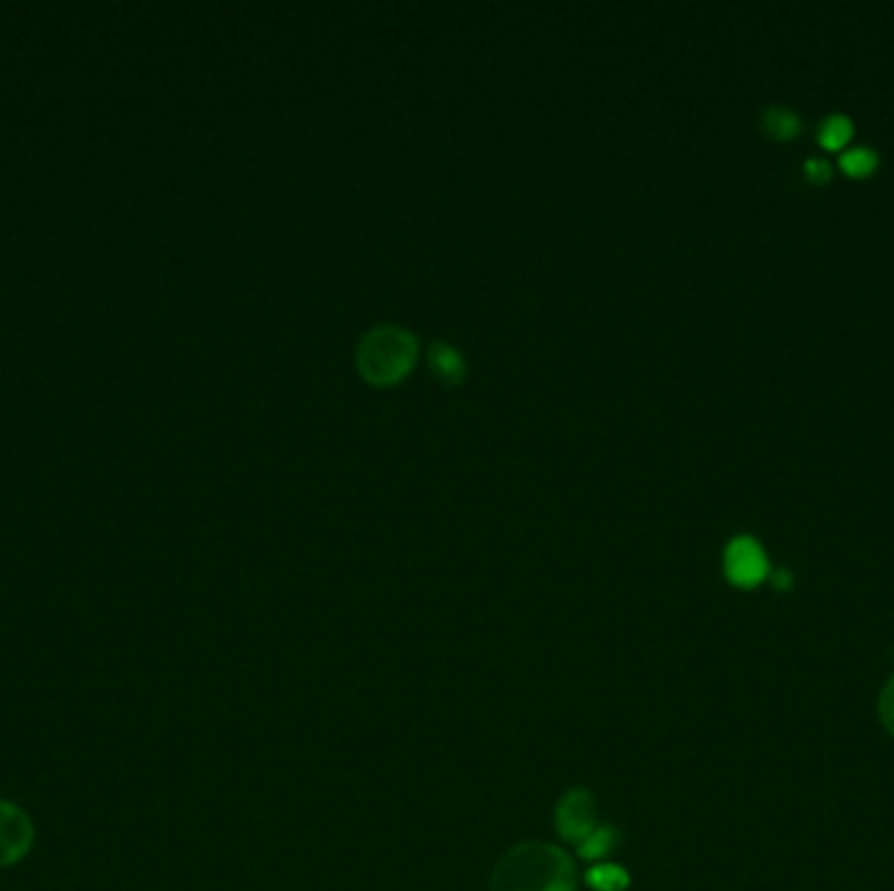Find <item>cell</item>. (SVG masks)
I'll return each mask as SVG.
<instances>
[{
    "label": "cell",
    "mask_w": 894,
    "mask_h": 891,
    "mask_svg": "<svg viewBox=\"0 0 894 891\" xmlns=\"http://www.w3.org/2000/svg\"><path fill=\"white\" fill-rule=\"evenodd\" d=\"M492 891H576V868L557 847L518 844L492 873Z\"/></svg>",
    "instance_id": "obj_1"
},
{
    "label": "cell",
    "mask_w": 894,
    "mask_h": 891,
    "mask_svg": "<svg viewBox=\"0 0 894 891\" xmlns=\"http://www.w3.org/2000/svg\"><path fill=\"white\" fill-rule=\"evenodd\" d=\"M419 345L414 332L400 324H377L361 338L356 348V364L364 379L374 385H393L411 372Z\"/></svg>",
    "instance_id": "obj_2"
},
{
    "label": "cell",
    "mask_w": 894,
    "mask_h": 891,
    "mask_svg": "<svg viewBox=\"0 0 894 891\" xmlns=\"http://www.w3.org/2000/svg\"><path fill=\"white\" fill-rule=\"evenodd\" d=\"M769 557L753 536H735L725 549V575L732 586L756 588L769 578Z\"/></svg>",
    "instance_id": "obj_3"
},
{
    "label": "cell",
    "mask_w": 894,
    "mask_h": 891,
    "mask_svg": "<svg viewBox=\"0 0 894 891\" xmlns=\"http://www.w3.org/2000/svg\"><path fill=\"white\" fill-rule=\"evenodd\" d=\"M32 818L19 805L0 800V868L21 863L32 850Z\"/></svg>",
    "instance_id": "obj_4"
},
{
    "label": "cell",
    "mask_w": 894,
    "mask_h": 891,
    "mask_svg": "<svg viewBox=\"0 0 894 891\" xmlns=\"http://www.w3.org/2000/svg\"><path fill=\"white\" fill-rule=\"evenodd\" d=\"M594 797L586 790H570L555 810V824L560 837L570 844H581L596 829Z\"/></svg>",
    "instance_id": "obj_5"
},
{
    "label": "cell",
    "mask_w": 894,
    "mask_h": 891,
    "mask_svg": "<svg viewBox=\"0 0 894 891\" xmlns=\"http://www.w3.org/2000/svg\"><path fill=\"white\" fill-rule=\"evenodd\" d=\"M429 366H432V372L442 382H461V377L466 374V361H463L461 351L455 345L445 343V340L432 343V348H429Z\"/></svg>",
    "instance_id": "obj_6"
},
{
    "label": "cell",
    "mask_w": 894,
    "mask_h": 891,
    "mask_svg": "<svg viewBox=\"0 0 894 891\" xmlns=\"http://www.w3.org/2000/svg\"><path fill=\"white\" fill-rule=\"evenodd\" d=\"M761 126L769 136H774L779 142H787V139L800 134V115L793 113V110L779 108V105H769L761 113Z\"/></svg>",
    "instance_id": "obj_7"
},
{
    "label": "cell",
    "mask_w": 894,
    "mask_h": 891,
    "mask_svg": "<svg viewBox=\"0 0 894 891\" xmlns=\"http://www.w3.org/2000/svg\"><path fill=\"white\" fill-rule=\"evenodd\" d=\"M853 139V121L842 113L827 115L819 126V142L827 149H842Z\"/></svg>",
    "instance_id": "obj_8"
},
{
    "label": "cell",
    "mask_w": 894,
    "mask_h": 891,
    "mask_svg": "<svg viewBox=\"0 0 894 891\" xmlns=\"http://www.w3.org/2000/svg\"><path fill=\"white\" fill-rule=\"evenodd\" d=\"M615 844H617V831L612 829V826H596L589 837L578 844V855H581L583 860H602L604 855H610Z\"/></svg>",
    "instance_id": "obj_9"
},
{
    "label": "cell",
    "mask_w": 894,
    "mask_h": 891,
    "mask_svg": "<svg viewBox=\"0 0 894 891\" xmlns=\"http://www.w3.org/2000/svg\"><path fill=\"white\" fill-rule=\"evenodd\" d=\"M586 881L594 886L596 891H623L630 884V876L625 873V868L620 865H594L589 873H586Z\"/></svg>",
    "instance_id": "obj_10"
},
{
    "label": "cell",
    "mask_w": 894,
    "mask_h": 891,
    "mask_svg": "<svg viewBox=\"0 0 894 891\" xmlns=\"http://www.w3.org/2000/svg\"><path fill=\"white\" fill-rule=\"evenodd\" d=\"M876 165H879V155L866 147L847 149V152H842V157H840V168L845 170L847 176H855V178H863V176H868V173H874Z\"/></svg>",
    "instance_id": "obj_11"
},
{
    "label": "cell",
    "mask_w": 894,
    "mask_h": 891,
    "mask_svg": "<svg viewBox=\"0 0 894 891\" xmlns=\"http://www.w3.org/2000/svg\"><path fill=\"white\" fill-rule=\"evenodd\" d=\"M876 714H879L881 727L887 729L889 735L894 737V675L889 677L887 685L881 688L879 703H876Z\"/></svg>",
    "instance_id": "obj_12"
},
{
    "label": "cell",
    "mask_w": 894,
    "mask_h": 891,
    "mask_svg": "<svg viewBox=\"0 0 894 891\" xmlns=\"http://www.w3.org/2000/svg\"><path fill=\"white\" fill-rule=\"evenodd\" d=\"M806 176L813 183H827L832 178V165L821 157H808L806 160Z\"/></svg>",
    "instance_id": "obj_13"
},
{
    "label": "cell",
    "mask_w": 894,
    "mask_h": 891,
    "mask_svg": "<svg viewBox=\"0 0 894 891\" xmlns=\"http://www.w3.org/2000/svg\"><path fill=\"white\" fill-rule=\"evenodd\" d=\"M769 578H772V586L779 588V591H787V588L795 583L793 573H790V570H785V567H777L774 573H769Z\"/></svg>",
    "instance_id": "obj_14"
}]
</instances>
